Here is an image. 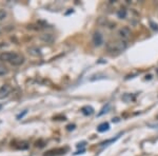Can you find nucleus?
<instances>
[{"instance_id":"obj_19","label":"nucleus","mask_w":158,"mask_h":156,"mask_svg":"<svg viewBox=\"0 0 158 156\" xmlns=\"http://www.w3.org/2000/svg\"><path fill=\"white\" fill-rule=\"evenodd\" d=\"M119 120H120V119H119L118 117H116V118H114V119H113V122H118Z\"/></svg>"},{"instance_id":"obj_11","label":"nucleus","mask_w":158,"mask_h":156,"mask_svg":"<svg viewBox=\"0 0 158 156\" xmlns=\"http://www.w3.org/2000/svg\"><path fill=\"white\" fill-rule=\"evenodd\" d=\"M7 17H8V12L4 9H0V22L4 21Z\"/></svg>"},{"instance_id":"obj_20","label":"nucleus","mask_w":158,"mask_h":156,"mask_svg":"<svg viewBox=\"0 0 158 156\" xmlns=\"http://www.w3.org/2000/svg\"><path fill=\"white\" fill-rule=\"evenodd\" d=\"M151 78H152V76H151V75H149V76H147V77H145V79H151Z\"/></svg>"},{"instance_id":"obj_12","label":"nucleus","mask_w":158,"mask_h":156,"mask_svg":"<svg viewBox=\"0 0 158 156\" xmlns=\"http://www.w3.org/2000/svg\"><path fill=\"white\" fill-rule=\"evenodd\" d=\"M117 16H118V18L119 19H124L125 17H126V11L125 10H119L118 12H117Z\"/></svg>"},{"instance_id":"obj_2","label":"nucleus","mask_w":158,"mask_h":156,"mask_svg":"<svg viewBox=\"0 0 158 156\" xmlns=\"http://www.w3.org/2000/svg\"><path fill=\"white\" fill-rule=\"evenodd\" d=\"M15 53L14 52H2L0 54V61L2 62H11V60L13 59Z\"/></svg>"},{"instance_id":"obj_15","label":"nucleus","mask_w":158,"mask_h":156,"mask_svg":"<svg viewBox=\"0 0 158 156\" xmlns=\"http://www.w3.org/2000/svg\"><path fill=\"white\" fill-rule=\"evenodd\" d=\"M118 138H119V136H117L116 138H113V139H110V140H107V141H104V142H101L100 145H101V146H104V145H108V143H111V142H114V141H115L116 139H118Z\"/></svg>"},{"instance_id":"obj_16","label":"nucleus","mask_w":158,"mask_h":156,"mask_svg":"<svg viewBox=\"0 0 158 156\" xmlns=\"http://www.w3.org/2000/svg\"><path fill=\"white\" fill-rule=\"evenodd\" d=\"M26 113H28V111L24 110L22 113H20V114H18V115H17V119H21V118H23V117H24V115H26Z\"/></svg>"},{"instance_id":"obj_13","label":"nucleus","mask_w":158,"mask_h":156,"mask_svg":"<svg viewBox=\"0 0 158 156\" xmlns=\"http://www.w3.org/2000/svg\"><path fill=\"white\" fill-rule=\"evenodd\" d=\"M9 73V70L7 67H4L3 64H0V76H4Z\"/></svg>"},{"instance_id":"obj_9","label":"nucleus","mask_w":158,"mask_h":156,"mask_svg":"<svg viewBox=\"0 0 158 156\" xmlns=\"http://www.w3.org/2000/svg\"><path fill=\"white\" fill-rule=\"evenodd\" d=\"M81 112H82L83 115L90 116V115H92V114L94 113V109H93L92 107H90V106H87V107H83V108L81 109Z\"/></svg>"},{"instance_id":"obj_14","label":"nucleus","mask_w":158,"mask_h":156,"mask_svg":"<svg viewBox=\"0 0 158 156\" xmlns=\"http://www.w3.org/2000/svg\"><path fill=\"white\" fill-rule=\"evenodd\" d=\"M109 109H110V105H109V103H108V105H107V106H105L104 108H102V110H101V112H99V113H98V116H101V115H103L104 113H107Z\"/></svg>"},{"instance_id":"obj_8","label":"nucleus","mask_w":158,"mask_h":156,"mask_svg":"<svg viewBox=\"0 0 158 156\" xmlns=\"http://www.w3.org/2000/svg\"><path fill=\"white\" fill-rule=\"evenodd\" d=\"M11 91V88L8 86V85H4L0 88V97H3V96H7Z\"/></svg>"},{"instance_id":"obj_1","label":"nucleus","mask_w":158,"mask_h":156,"mask_svg":"<svg viewBox=\"0 0 158 156\" xmlns=\"http://www.w3.org/2000/svg\"><path fill=\"white\" fill-rule=\"evenodd\" d=\"M126 47H127V42L125 40H122V39L114 41V42H111L107 46L108 51L110 52V53H112V54L121 53V52H123Z\"/></svg>"},{"instance_id":"obj_4","label":"nucleus","mask_w":158,"mask_h":156,"mask_svg":"<svg viewBox=\"0 0 158 156\" xmlns=\"http://www.w3.org/2000/svg\"><path fill=\"white\" fill-rule=\"evenodd\" d=\"M118 36L122 39V40H125L126 38H129L130 37V35H131V30L127 28V27H123V28H121V29H119L118 30Z\"/></svg>"},{"instance_id":"obj_3","label":"nucleus","mask_w":158,"mask_h":156,"mask_svg":"<svg viewBox=\"0 0 158 156\" xmlns=\"http://www.w3.org/2000/svg\"><path fill=\"white\" fill-rule=\"evenodd\" d=\"M23 62H24V57H23L22 55H20V54L15 53V55H14V57H13V59L11 60L10 63H11L12 65L18 67V65H21Z\"/></svg>"},{"instance_id":"obj_5","label":"nucleus","mask_w":158,"mask_h":156,"mask_svg":"<svg viewBox=\"0 0 158 156\" xmlns=\"http://www.w3.org/2000/svg\"><path fill=\"white\" fill-rule=\"evenodd\" d=\"M93 43L96 46H100L103 43V37L99 32H95L93 34Z\"/></svg>"},{"instance_id":"obj_21","label":"nucleus","mask_w":158,"mask_h":156,"mask_svg":"<svg viewBox=\"0 0 158 156\" xmlns=\"http://www.w3.org/2000/svg\"><path fill=\"white\" fill-rule=\"evenodd\" d=\"M157 73H158V70H157Z\"/></svg>"},{"instance_id":"obj_7","label":"nucleus","mask_w":158,"mask_h":156,"mask_svg":"<svg viewBox=\"0 0 158 156\" xmlns=\"http://www.w3.org/2000/svg\"><path fill=\"white\" fill-rule=\"evenodd\" d=\"M109 130H110V124L108 122H103V123L99 124L98 128H97V131L100 132V133H103L105 131H109Z\"/></svg>"},{"instance_id":"obj_6","label":"nucleus","mask_w":158,"mask_h":156,"mask_svg":"<svg viewBox=\"0 0 158 156\" xmlns=\"http://www.w3.org/2000/svg\"><path fill=\"white\" fill-rule=\"evenodd\" d=\"M28 52H29V54H31L32 56H36V57H38V56H40V55H41L40 50H39V49H37V47H35V46H31V47H29V49H28Z\"/></svg>"},{"instance_id":"obj_10","label":"nucleus","mask_w":158,"mask_h":156,"mask_svg":"<svg viewBox=\"0 0 158 156\" xmlns=\"http://www.w3.org/2000/svg\"><path fill=\"white\" fill-rule=\"evenodd\" d=\"M40 39L42 41L46 42V43H50V42H52L53 40H54V37H53L52 34H43V35L40 36Z\"/></svg>"},{"instance_id":"obj_17","label":"nucleus","mask_w":158,"mask_h":156,"mask_svg":"<svg viewBox=\"0 0 158 156\" xmlns=\"http://www.w3.org/2000/svg\"><path fill=\"white\" fill-rule=\"evenodd\" d=\"M75 129V124H70L68 125V131H71V130H74Z\"/></svg>"},{"instance_id":"obj_18","label":"nucleus","mask_w":158,"mask_h":156,"mask_svg":"<svg viewBox=\"0 0 158 156\" xmlns=\"http://www.w3.org/2000/svg\"><path fill=\"white\" fill-rule=\"evenodd\" d=\"M84 146H86V142H84V141H83V142H81V143L79 142V143L77 145V148H80V147H84Z\"/></svg>"}]
</instances>
